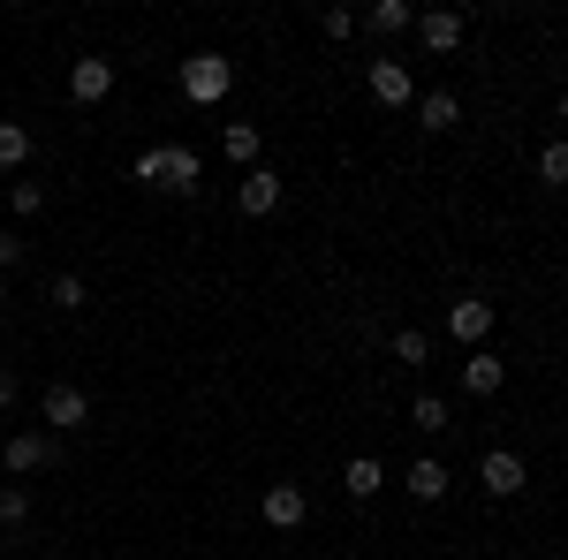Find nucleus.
<instances>
[{
	"mask_svg": "<svg viewBox=\"0 0 568 560\" xmlns=\"http://www.w3.org/2000/svg\"><path fill=\"white\" fill-rule=\"evenodd\" d=\"M0 485H8V477H0Z\"/></svg>",
	"mask_w": 568,
	"mask_h": 560,
	"instance_id": "c756f323",
	"label": "nucleus"
},
{
	"mask_svg": "<svg viewBox=\"0 0 568 560\" xmlns=\"http://www.w3.org/2000/svg\"><path fill=\"white\" fill-rule=\"evenodd\" d=\"M136 182H152V190H197V152L190 144H152L144 160H136Z\"/></svg>",
	"mask_w": 568,
	"mask_h": 560,
	"instance_id": "f257e3e1",
	"label": "nucleus"
},
{
	"mask_svg": "<svg viewBox=\"0 0 568 560\" xmlns=\"http://www.w3.org/2000/svg\"><path fill=\"white\" fill-rule=\"evenodd\" d=\"M8 205L31 220V213H45V190H39V182H8Z\"/></svg>",
	"mask_w": 568,
	"mask_h": 560,
	"instance_id": "4be33fe9",
	"label": "nucleus"
},
{
	"mask_svg": "<svg viewBox=\"0 0 568 560\" xmlns=\"http://www.w3.org/2000/svg\"><path fill=\"white\" fill-rule=\"evenodd\" d=\"M394 356H402V364H425V334H417V326H402V334H394Z\"/></svg>",
	"mask_w": 568,
	"mask_h": 560,
	"instance_id": "b1692460",
	"label": "nucleus"
},
{
	"mask_svg": "<svg viewBox=\"0 0 568 560\" xmlns=\"http://www.w3.org/2000/svg\"><path fill=\"white\" fill-rule=\"evenodd\" d=\"M364 31H417V8L409 0H372L364 8Z\"/></svg>",
	"mask_w": 568,
	"mask_h": 560,
	"instance_id": "2eb2a0df",
	"label": "nucleus"
},
{
	"mask_svg": "<svg viewBox=\"0 0 568 560\" xmlns=\"http://www.w3.org/2000/svg\"><path fill=\"white\" fill-rule=\"evenodd\" d=\"M554 114H561V122H568V91H561V106H554Z\"/></svg>",
	"mask_w": 568,
	"mask_h": 560,
	"instance_id": "cd10ccee",
	"label": "nucleus"
},
{
	"mask_svg": "<svg viewBox=\"0 0 568 560\" xmlns=\"http://www.w3.org/2000/svg\"><path fill=\"white\" fill-rule=\"evenodd\" d=\"M447 334H455L463 348H485V334H493V303H485V296H463L455 310H447Z\"/></svg>",
	"mask_w": 568,
	"mask_h": 560,
	"instance_id": "0eeeda50",
	"label": "nucleus"
},
{
	"mask_svg": "<svg viewBox=\"0 0 568 560\" xmlns=\"http://www.w3.org/2000/svg\"><path fill=\"white\" fill-rule=\"evenodd\" d=\"M0 522H8V530L31 522V492H23V485H0Z\"/></svg>",
	"mask_w": 568,
	"mask_h": 560,
	"instance_id": "aec40b11",
	"label": "nucleus"
},
{
	"mask_svg": "<svg viewBox=\"0 0 568 560\" xmlns=\"http://www.w3.org/2000/svg\"><path fill=\"white\" fill-rule=\"evenodd\" d=\"M45 425H53V431H84V425H91V401H84V387L53 379V387H45Z\"/></svg>",
	"mask_w": 568,
	"mask_h": 560,
	"instance_id": "20e7f679",
	"label": "nucleus"
},
{
	"mask_svg": "<svg viewBox=\"0 0 568 560\" xmlns=\"http://www.w3.org/2000/svg\"><path fill=\"white\" fill-rule=\"evenodd\" d=\"M8 265H23V243H16V235H0V273H8Z\"/></svg>",
	"mask_w": 568,
	"mask_h": 560,
	"instance_id": "a878e982",
	"label": "nucleus"
},
{
	"mask_svg": "<svg viewBox=\"0 0 568 560\" xmlns=\"http://www.w3.org/2000/svg\"><path fill=\"white\" fill-rule=\"evenodd\" d=\"M0 303H8V273H0Z\"/></svg>",
	"mask_w": 568,
	"mask_h": 560,
	"instance_id": "c85d7f7f",
	"label": "nucleus"
},
{
	"mask_svg": "<svg viewBox=\"0 0 568 560\" xmlns=\"http://www.w3.org/2000/svg\"><path fill=\"white\" fill-rule=\"evenodd\" d=\"M409 417H417L425 431H447V401H439V394H417V409H409Z\"/></svg>",
	"mask_w": 568,
	"mask_h": 560,
	"instance_id": "5701e85b",
	"label": "nucleus"
},
{
	"mask_svg": "<svg viewBox=\"0 0 568 560\" xmlns=\"http://www.w3.org/2000/svg\"><path fill=\"white\" fill-rule=\"evenodd\" d=\"M478 485L493 500H516L524 492V455H508V447H485L478 455Z\"/></svg>",
	"mask_w": 568,
	"mask_h": 560,
	"instance_id": "7ed1b4c3",
	"label": "nucleus"
},
{
	"mask_svg": "<svg viewBox=\"0 0 568 560\" xmlns=\"http://www.w3.org/2000/svg\"><path fill=\"white\" fill-rule=\"evenodd\" d=\"M463 31H470V23H463L455 8H425V16H417V39H425V53H455V45H463Z\"/></svg>",
	"mask_w": 568,
	"mask_h": 560,
	"instance_id": "6e6552de",
	"label": "nucleus"
},
{
	"mask_svg": "<svg viewBox=\"0 0 568 560\" xmlns=\"http://www.w3.org/2000/svg\"><path fill=\"white\" fill-rule=\"evenodd\" d=\"M447 485H455V477L439 470L433 455H417V462H409V492H417V500H447Z\"/></svg>",
	"mask_w": 568,
	"mask_h": 560,
	"instance_id": "dca6fc26",
	"label": "nucleus"
},
{
	"mask_svg": "<svg viewBox=\"0 0 568 560\" xmlns=\"http://www.w3.org/2000/svg\"><path fill=\"white\" fill-rule=\"evenodd\" d=\"M0 409H16V371L0 364Z\"/></svg>",
	"mask_w": 568,
	"mask_h": 560,
	"instance_id": "bb28decb",
	"label": "nucleus"
},
{
	"mask_svg": "<svg viewBox=\"0 0 568 560\" xmlns=\"http://www.w3.org/2000/svg\"><path fill=\"white\" fill-rule=\"evenodd\" d=\"M538 182H546V190H568V136L538 144Z\"/></svg>",
	"mask_w": 568,
	"mask_h": 560,
	"instance_id": "a211bd4d",
	"label": "nucleus"
},
{
	"mask_svg": "<svg viewBox=\"0 0 568 560\" xmlns=\"http://www.w3.org/2000/svg\"><path fill=\"white\" fill-rule=\"evenodd\" d=\"M235 205H243V220H265L273 205H281V174H273V167H251L243 182H235Z\"/></svg>",
	"mask_w": 568,
	"mask_h": 560,
	"instance_id": "423d86ee",
	"label": "nucleus"
},
{
	"mask_svg": "<svg viewBox=\"0 0 568 560\" xmlns=\"http://www.w3.org/2000/svg\"><path fill=\"white\" fill-rule=\"evenodd\" d=\"M342 485H349V500H372V492H379V485H387V470H379V462H372V455H356L349 470H342Z\"/></svg>",
	"mask_w": 568,
	"mask_h": 560,
	"instance_id": "f3484780",
	"label": "nucleus"
},
{
	"mask_svg": "<svg viewBox=\"0 0 568 560\" xmlns=\"http://www.w3.org/2000/svg\"><path fill=\"white\" fill-rule=\"evenodd\" d=\"M53 303H61V310H84V303H91L84 273H53Z\"/></svg>",
	"mask_w": 568,
	"mask_h": 560,
	"instance_id": "412c9836",
	"label": "nucleus"
},
{
	"mask_svg": "<svg viewBox=\"0 0 568 560\" xmlns=\"http://www.w3.org/2000/svg\"><path fill=\"white\" fill-rule=\"evenodd\" d=\"M227 84H235L227 53H190V61H182V99H190V106H213V99H227Z\"/></svg>",
	"mask_w": 568,
	"mask_h": 560,
	"instance_id": "f03ea898",
	"label": "nucleus"
},
{
	"mask_svg": "<svg viewBox=\"0 0 568 560\" xmlns=\"http://www.w3.org/2000/svg\"><path fill=\"white\" fill-rule=\"evenodd\" d=\"M304 516H311L304 485H265V522L273 530H304Z\"/></svg>",
	"mask_w": 568,
	"mask_h": 560,
	"instance_id": "9d476101",
	"label": "nucleus"
},
{
	"mask_svg": "<svg viewBox=\"0 0 568 560\" xmlns=\"http://www.w3.org/2000/svg\"><path fill=\"white\" fill-rule=\"evenodd\" d=\"M220 152L251 174V167H258V122H227V130H220Z\"/></svg>",
	"mask_w": 568,
	"mask_h": 560,
	"instance_id": "ddd939ff",
	"label": "nucleus"
},
{
	"mask_svg": "<svg viewBox=\"0 0 568 560\" xmlns=\"http://www.w3.org/2000/svg\"><path fill=\"white\" fill-rule=\"evenodd\" d=\"M417 122H425V130H455V122H463V99H455V91H425V99H417Z\"/></svg>",
	"mask_w": 568,
	"mask_h": 560,
	"instance_id": "4468645a",
	"label": "nucleus"
},
{
	"mask_svg": "<svg viewBox=\"0 0 568 560\" xmlns=\"http://www.w3.org/2000/svg\"><path fill=\"white\" fill-rule=\"evenodd\" d=\"M23 160H31V130L23 122H0V174H16Z\"/></svg>",
	"mask_w": 568,
	"mask_h": 560,
	"instance_id": "6ab92c4d",
	"label": "nucleus"
},
{
	"mask_svg": "<svg viewBox=\"0 0 568 560\" xmlns=\"http://www.w3.org/2000/svg\"><path fill=\"white\" fill-rule=\"evenodd\" d=\"M500 379H508V364H500V356H493V348H470V356H463V394H500Z\"/></svg>",
	"mask_w": 568,
	"mask_h": 560,
	"instance_id": "f8f14e48",
	"label": "nucleus"
},
{
	"mask_svg": "<svg viewBox=\"0 0 568 560\" xmlns=\"http://www.w3.org/2000/svg\"><path fill=\"white\" fill-rule=\"evenodd\" d=\"M372 99H379V106H409V99H417V77H409L402 61H372Z\"/></svg>",
	"mask_w": 568,
	"mask_h": 560,
	"instance_id": "9b49d317",
	"label": "nucleus"
},
{
	"mask_svg": "<svg viewBox=\"0 0 568 560\" xmlns=\"http://www.w3.org/2000/svg\"><path fill=\"white\" fill-rule=\"evenodd\" d=\"M318 23H326V39H349V31H356V8H326Z\"/></svg>",
	"mask_w": 568,
	"mask_h": 560,
	"instance_id": "393cba45",
	"label": "nucleus"
},
{
	"mask_svg": "<svg viewBox=\"0 0 568 560\" xmlns=\"http://www.w3.org/2000/svg\"><path fill=\"white\" fill-rule=\"evenodd\" d=\"M69 91H77L84 106H99V99L114 91V61H106V53H84V61L69 69Z\"/></svg>",
	"mask_w": 568,
	"mask_h": 560,
	"instance_id": "1a4fd4ad",
	"label": "nucleus"
},
{
	"mask_svg": "<svg viewBox=\"0 0 568 560\" xmlns=\"http://www.w3.org/2000/svg\"><path fill=\"white\" fill-rule=\"evenodd\" d=\"M45 462H53V439H45V431H16V439L0 447V470L8 477H31V470H45Z\"/></svg>",
	"mask_w": 568,
	"mask_h": 560,
	"instance_id": "39448f33",
	"label": "nucleus"
}]
</instances>
